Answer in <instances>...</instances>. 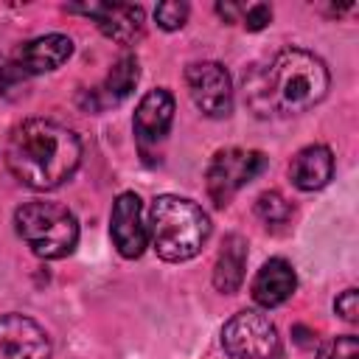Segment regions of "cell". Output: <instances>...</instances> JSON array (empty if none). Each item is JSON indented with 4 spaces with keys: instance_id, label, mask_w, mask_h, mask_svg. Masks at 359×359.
<instances>
[{
    "instance_id": "1",
    "label": "cell",
    "mask_w": 359,
    "mask_h": 359,
    "mask_svg": "<svg viewBox=\"0 0 359 359\" xmlns=\"http://www.w3.org/2000/svg\"><path fill=\"white\" fill-rule=\"evenodd\" d=\"M331 76L320 56L303 48L278 50L264 67L244 76V98L258 118H292L317 107Z\"/></svg>"
},
{
    "instance_id": "2",
    "label": "cell",
    "mask_w": 359,
    "mask_h": 359,
    "mask_svg": "<svg viewBox=\"0 0 359 359\" xmlns=\"http://www.w3.org/2000/svg\"><path fill=\"white\" fill-rule=\"evenodd\" d=\"M6 165L8 171L34 191H53L67 182L81 163V140L73 129L28 118L20 121L6 137Z\"/></svg>"
},
{
    "instance_id": "3",
    "label": "cell",
    "mask_w": 359,
    "mask_h": 359,
    "mask_svg": "<svg viewBox=\"0 0 359 359\" xmlns=\"http://www.w3.org/2000/svg\"><path fill=\"white\" fill-rule=\"evenodd\" d=\"M146 230L154 252L163 261L177 264L194 258L205 247V241L210 238V219L196 202L163 194L149 208Z\"/></svg>"
},
{
    "instance_id": "4",
    "label": "cell",
    "mask_w": 359,
    "mask_h": 359,
    "mask_svg": "<svg viewBox=\"0 0 359 359\" xmlns=\"http://www.w3.org/2000/svg\"><path fill=\"white\" fill-rule=\"evenodd\" d=\"M14 227L20 238L31 247V252L45 261L70 255L79 241V222L73 210H67L59 202L34 199L20 205L14 213Z\"/></svg>"
},
{
    "instance_id": "5",
    "label": "cell",
    "mask_w": 359,
    "mask_h": 359,
    "mask_svg": "<svg viewBox=\"0 0 359 359\" xmlns=\"http://www.w3.org/2000/svg\"><path fill=\"white\" fill-rule=\"evenodd\" d=\"M222 348L233 359H275L280 353V337L266 314L244 309L224 323Z\"/></svg>"
},
{
    "instance_id": "6",
    "label": "cell",
    "mask_w": 359,
    "mask_h": 359,
    "mask_svg": "<svg viewBox=\"0 0 359 359\" xmlns=\"http://www.w3.org/2000/svg\"><path fill=\"white\" fill-rule=\"evenodd\" d=\"M266 165V157L252 149H222L208 165V196L216 208H227L230 199L255 180Z\"/></svg>"
},
{
    "instance_id": "7",
    "label": "cell",
    "mask_w": 359,
    "mask_h": 359,
    "mask_svg": "<svg viewBox=\"0 0 359 359\" xmlns=\"http://www.w3.org/2000/svg\"><path fill=\"white\" fill-rule=\"evenodd\" d=\"M191 101L208 118H227L233 109V81L219 62H194L185 70Z\"/></svg>"
},
{
    "instance_id": "8",
    "label": "cell",
    "mask_w": 359,
    "mask_h": 359,
    "mask_svg": "<svg viewBox=\"0 0 359 359\" xmlns=\"http://www.w3.org/2000/svg\"><path fill=\"white\" fill-rule=\"evenodd\" d=\"M109 236L115 250L123 258H140L143 250L149 247V230L143 222V202L137 194L123 191L115 205H112V216H109Z\"/></svg>"
},
{
    "instance_id": "9",
    "label": "cell",
    "mask_w": 359,
    "mask_h": 359,
    "mask_svg": "<svg viewBox=\"0 0 359 359\" xmlns=\"http://www.w3.org/2000/svg\"><path fill=\"white\" fill-rule=\"evenodd\" d=\"M67 11H79L87 14L98 31L104 36H109L112 42L121 45H132L143 36V8L140 6H129V3H84V6H67Z\"/></svg>"
},
{
    "instance_id": "10",
    "label": "cell",
    "mask_w": 359,
    "mask_h": 359,
    "mask_svg": "<svg viewBox=\"0 0 359 359\" xmlns=\"http://www.w3.org/2000/svg\"><path fill=\"white\" fill-rule=\"evenodd\" d=\"M0 359H50V339L45 328L25 314H3Z\"/></svg>"
},
{
    "instance_id": "11",
    "label": "cell",
    "mask_w": 359,
    "mask_h": 359,
    "mask_svg": "<svg viewBox=\"0 0 359 359\" xmlns=\"http://www.w3.org/2000/svg\"><path fill=\"white\" fill-rule=\"evenodd\" d=\"M73 56V39L65 34H45L17 48L11 56V67L17 76H34V73H50L62 67Z\"/></svg>"
},
{
    "instance_id": "12",
    "label": "cell",
    "mask_w": 359,
    "mask_h": 359,
    "mask_svg": "<svg viewBox=\"0 0 359 359\" xmlns=\"http://www.w3.org/2000/svg\"><path fill=\"white\" fill-rule=\"evenodd\" d=\"M174 121V95L165 87L149 90L135 109V135L140 143H160Z\"/></svg>"
},
{
    "instance_id": "13",
    "label": "cell",
    "mask_w": 359,
    "mask_h": 359,
    "mask_svg": "<svg viewBox=\"0 0 359 359\" xmlns=\"http://www.w3.org/2000/svg\"><path fill=\"white\" fill-rule=\"evenodd\" d=\"M294 286H297V278L292 264L286 258H269L266 264H261V269L252 278V300L264 309H272L289 300Z\"/></svg>"
},
{
    "instance_id": "14",
    "label": "cell",
    "mask_w": 359,
    "mask_h": 359,
    "mask_svg": "<svg viewBox=\"0 0 359 359\" xmlns=\"http://www.w3.org/2000/svg\"><path fill=\"white\" fill-rule=\"evenodd\" d=\"M289 177L300 191H320L334 177V154L323 143L300 149L289 163Z\"/></svg>"
},
{
    "instance_id": "15",
    "label": "cell",
    "mask_w": 359,
    "mask_h": 359,
    "mask_svg": "<svg viewBox=\"0 0 359 359\" xmlns=\"http://www.w3.org/2000/svg\"><path fill=\"white\" fill-rule=\"evenodd\" d=\"M244 269H247V241L238 233H233L224 238V244L216 255L213 286L222 294H233L244 280Z\"/></svg>"
},
{
    "instance_id": "16",
    "label": "cell",
    "mask_w": 359,
    "mask_h": 359,
    "mask_svg": "<svg viewBox=\"0 0 359 359\" xmlns=\"http://www.w3.org/2000/svg\"><path fill=\"white\" fill-rule=\"evenodd\" d=\"M137 79H140L137 59H135L132 53L121 56V59L112 65V70L107 73V79L93 90V98H95V104H93V107H95V109H101V107H109V104L123 101V98L135 90Z\"/></svg>"
},
{
    "instance_id": "17",
    "label": "cell",
    "mask_w": 359,
    "mask_h": 359,
    "mask_svg": "<svg viewBox=\"0 0 359 359\" xmlns=\"http://www.w3.org/2000/svg\"><path fill=\"white\" fill-rule=\"evenodd\" d=\"M255 213L266 227H278L292 219V205L278 191H264L255 202Z\"/></svg>"
},
{
    "instance_id": "18",
    "label": "cell",
    "mask_w": 359,
    "mask_h": 359,
    "mask_svg": "<svg viewBox=\"0 0 359 359\" xmlns=\"http://www.w3.org/2000/svg\"><path fill=\"white\" fill-rule=\"evenodd\" d=\"M154 20L163 31H177L185 25L188 20V3H180V0H165L154 8Z\"/></svg>"
},
{
    "instance_id": "19",
    "label": "cell",
    "mask_w": 359,
    "mask_h": 359,
    "mask_svg": "<svg viewBox=\"0 0 359 359\" xmlns=\"http://www.w3.org/2000/svg\"><path fill=\"white\" fill-rule=\"evenodd\" d=\"M317 359H359V342L353 334L334 337L317 351Z\"/></svg>"
},
{
    "instance_id": "20",
    "label": "cell",
    "mask_w": 359,
    "mask_h": 359,
    "mask_svg": "<svg viewBox=\"0 0 359 359\" xmlns=\"http://www.w3.org/2000/svg\"><path fill=\"white\" fill-rule=\"evenodd\" d=\"M334 311H337L342 320L356 323V320H359V294H356V289H345V292L337 297Z\"/></svg>"
},
{
    "instance_id": "21",
    "label": "cell",
    "mask_w": 359,
    "mask_h": 359,
    "mask_svg": "<svg viewBox=\"0 0 359 359\" xmlns=\"http://www.w3.org/2000/svg\"><path fill=\"white\" fill-rule=\"evenodd\" d=\"M269 20H272V8L264 6V3H255L244 11V28L247 31H261V28L269 25Z\"/></svg>"
}]
</instances>
